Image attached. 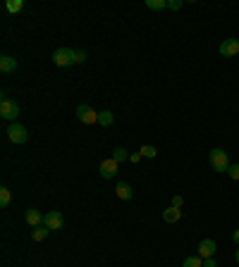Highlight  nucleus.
<instances>
[{
  "label": "nucleus",
  "instance_id": "nucleus-9",
  "mask_svg": "<svg viewBox=\"0 0 239 267\" xmlns=\"http://www.w3.org/2000/svg\"><path fill=\"white\" fill-rule=\"evenodd\" d=\"M215 251H218V246H215V241L213 239H203L199 243V258H203V260H208V258H213L215 255Z\"/></svg>",
  "mask_w": 239,
  "mask_h": 267
},
{
  "label": "nucleus",
  "instance_id": "nucleus-3",
  "mask_svg": "<svg viewBox=\"0 0 239 267\" xmlns=\"http://www.w3.org/2000/svg\"><path fill=\"white\" fill-rule=\"evenodd\" d=\"M0 117L7 122H17V117H19V105L14 103L12 98H2L0 100Z\"/></svg>",
  "mask_w": 239,
  "mask_h": 267
},
{
  "label": "nucleus",
  "instance_id": "nucleus-22",
  "mask_svg": "<svg viewBox=\"0 0 239 267\" xmlns=\"http://www.w3.org/2000/svg\"><path fill=\"white\" fill-rule=\"evenodd\" d=\"M227 174H230V179H235V181H239V165H230V170H227Z\"/></svg>",
  "mask_w": 239,
  "mask_h": 267
},
{
  "label": "nucleus",
  "instance_id": "nucleus-5",
  "mask_svg": "<svg viewBox=\"0 0 239 267\" xmlns=\"http://www.w3.org/2000/svg\"><path fill=\"white\" fill-rule=\"evenodd\" d=\"M53 62L58 67L74 65V50H72V48H58L53 53Z\"/></svg>",
  "mask_w": 239,
  "mask_h": 267
},
{
  "label": "nucleus",
  "instance_id": "nucleus-4",
  "mask_svg": "<svg viewBox=\"0 0 239 267\" xmlns=\"http://www.w3.org/2000/svg\"><path fill=\"white\" fill-rule=\"evenodd\" d=\"M62 224H65V217H62L60 210H51V213L43 215V227H48L51 231H55V229H62Z\"/></svg>",
  "mask_w": 239,
  "mask_h": 267
},
{
  "label": "nucleus",
  "instance_id": "nucleus-27",
  "mask_svg": "<svg viewBox=\"0 0 239 267\" xmlns=\"http://www.w3.org/2000/svg\"><path fill=\"white\" fill-rule=\"evenodd\" d=\"M203 267H218V263L213 258H208V260H203Z\"/></svg>",
  "mask_w": 239,
  "mask_h": 267
},
{
  "label": "nucleus",
  "instance_id": "nucleus-19",
  "mask_svg": "<svg viewBox=\"0 0 239 267\" xmlns=\"http://www.w3.org/2000/svg\"><path fill=\"white\" fill-rule=\"evenodd\" d=\"M182 267H203V258H199V255H189V258H184Z\"/></svg>",
  "mask_w": 239,
  "mask_h": 267
},
{
  "label": "nucleus",
  "instance_id": "nucleus-15",
  "mask_svg": "<svg viewBox=\"0 0 239 267\" xmlns=\"http://www.w3.org/2000/svg\"><path fill=\"white\" fill-rule=\"evenodd\" d=\"M48 234H51V229L48 227H34L31 229V239L34 241H46L48 239Z\"/></svg>",
  "mask_w": 239,
  "mask_h": 267
},
{
  "label": "nucleus",
  "instance_id": "nucleus-7",
  "mask_svg": "<svg viewBox=\"0 0 239 267\" xmlns=\"http://www.w3.org/2000/svg\"><path fill=\"white\" fill-rule=\"evenodd\" d=\"M118 170H120V162H115L113 158H108V160L101 162V167H98V172L103 179H113V177H118Z\"/></svg>",
  "mask_w": 239,
  "mask_h": 267
},
{
  "label": "nucleus",
  "instance_id": "nucleus-14",
  "mask_svg": "<svg viewBox=\"0 0 239 267\" xmlns=\"http://www.w3.org/2000/svg\"><path fill=\"white\" fill-rule=\"evenodd\" d=\"M113 122H115V115H113L110 110L98 112V124H101V127H113Z\"/></svg>",
  "mask_w": 239,
  "mask_h": 267
},
{
  "label": "nucleus",
  "instance_id": "nucleus-24",
  "mask_svg": "<svg viewBox=\"0 0 239 267\" xmlns=\"http://www.w3.org/2000/svg\"><path fill=\"white\" fill-rule=\"evenodd\" d=\"M86 60V53L84 50H74V65H81Z\"/></svg>",
  "mask_w": 239,
  "mask_h": 267
},
{
  "label": "nucleus",
  "instance_id": "nucleus-23",
  "mask_svg": "<svg viewBox=\"0 0 239 267\" xmlns=\"http://www.w3.org/2000/svg\"><path fill=\"white\" fill-rule=\"evenodd\" d=\"M182 0H168V10H182Z\"/></svg>",
  "mask_w": 239,
  "mask_h": 267
},
{
  "label": "nucleus",
  "instance_id": "nucleus-29",
  "mask_svg": "<svg viewBox=\"0 0 239 267\" xmlns=\"http://www.w3.org/2000/svg\"><path fill=\"white\" fill-rule=\"evenodd\" d=\"M235 260H237V265H239V248H237V253H235Z\"/></svg>",
  "mask_w": 239,
  "mask_h": 267
},
{
  "label": "nucleus",
  "instance_id": "nucleus-6",
  "mask_svg": "<svg viewBox=\"0 0 239 267\" xmlns=\"http://www.w3.org/2000/svg\"><path fill=\"white\" fill-rule=\"evenodd\" d=\"M77 120L81 124H98V112L91 105H79L77 107Z\"/></svg>",
  "mask_w": 239,
  "mask_h": 267
},
{
  "label": "nucleus",
  "instance_id": "nucleus-26",
  "mask_svg": "<svg viewBox=\"0 0 239 267\" xmlns=\"http://www.w3.org/2000/svg\"><path fill=\"white\" fill-rule=\"evenodd\" d=\"M173 205H175V208H182V205H184V198H182V196H175Z\"/></svg>",
  "mask_w": 239,
  "mask_h": 267
},
{
  "label": "nucleus",
  "instance_id": "nucleus-20",
  "mask_svg": "<svg viewBox=\"0 0 239 267\" xmlns=\"http://www.w3.org/2000/svg\"><path fill=\"white\" fill-rule=\"evenodd\" d=\"M148 10H165L168 7V0H146Z\"/></svg>",
  "mask_w": 239,
  "mask_h": 267
},
{
  "label": "nucleus",
  "instance_id": "nucleus-17",
  "mask_svg": "<svg viewBox=\"0 0 239 267\" xmlns=\"http://www.w3.org/2000/svg\"><path fill=\"white\" fill-rule=\"evenodd\" d=\"M110 158L115 162H124V160H129V150H127V148H115Z\"/></svg>",
  "mask_w": 239,
  "mask_h": 267
},
{
  "label": "nucleus",
  "instance_id": "nucleus-28",
  "mask_svg": "<svg viewBox=\"0 0 239 267\" xmlns=\"http://www.w3.org/2000/svg\"><path fill=\"white\" fill-rule=\"evenodd\" d=\"M232 241H235V243H237V246H239V229H237V231H235V234H232Z\"/></svg>",
  "mask_w": 239,
  "mask_h": 267
},
{
  "label": "nucleus",
  "instance_id": "nucleus-18",
  "mask_svg": "<svg viewBox=\"0 0 239 267\" xmlns=\"http://www.w3.org/2000/svg\"><path fill=\"white\" fill-rule=\"evenodd\" d=\"M10 200H12V191H10L7 186H2L0 188V208H7Z\"/></svg>",
  "mask_w": 239,
  "mask_h": 267
},
{
  "label": "nucleus",
  "instance_id": "nucleus-13",
  "mask_svg": "<svg viewBox=\"0 0 239 267\" xmlns=\"http://www.w3.org/2000/svg\"><path fill=\"white\" fill-rule=\"evenodd\" d=\"M115 193H118V198H122V200H132V196H134L132 186L124 184V181H120L118 186H115Z\"/></svg>",
  "mask_w": 239,
  "mask_h": 267
},
{
  "label": "nucleus",
  "instance_id": "nucleus-8",
  "mask_svg": "<svg viewBox=\"0 0 239 267\" xmlns=\"http://www.w3.org/2000/svg\"><path fill=\"white\" fill-rule=\"evenodd\" d=\"M220 55L223 57H235L239 55V39H225L220 43Z\"/></svg>",
  "mask_w": 239,
  "mask_h": 267
},
{
  "label": "nucleus",
  "instance_id": "nucleus-10",
  "mask_svg": "<svg viewBox=\"0 0 239 267\" xmlns=\"http://www.w3.org/2000/svg\"><path fill=\"white\" fill-rule=\"evenodd\" d=\"M24 220H27V224H29L31 229H34V227H41V224H43V215H41L36 208H29L27 215H24Z\"/></svg>",
  "mask_w": 239,
  "mask_h": 267
},
{
  "label": "nucleus",
  "instance_id": "nucleus-12",
  "mask_svg": "<svg viewBox=\"0 0 239 267\" xmlns=\"http://www.w3.org/2000/svg\"><path fill=\"white\" fill-rule=\"evenodd\" d=\"M14 69H17V60H14L12 55H2L0 57V72L2 74H12Z\"/></svg>",
  "mask_w": 239,
  "mask_h": 267
},
{
  "label": "nucleus",
  "instance_id": "nucleus-25",
  "mask_svg": "<svg viewBox=\"0 0 239 267\" xmlns=\"http://www.w3.org/2000/svg\"><path fill=\"white\" fill-rule=\"evenodd\" d=\"M141 158H144L141 153H132V155H129V162H132V165H136V162H141Z\"/></svg>",
  "mask_w": 239,
  "mask_h": 267
},
{
  "label": "nucleus",
  "instance_id": "nucleus-2",
  "mask_svg": "<svg viewBox=\"0 0 239 267\" xmlns=\"http://www.w3.org/2000/svg\"><path fill=\"white\" fill-rule=\"evenodd\" d=\"M7 138L12 141L14 146H24V143L29 141V132L19 124V122H12V124L7 127Z\"/></svg>",
  "mask_w": 239,
  "mask_h": 267
},
{
  "label": "nucleus",
  "instance_id": "nucleus-11",
  "mask_svg": "<svg viewBox=\"0 0 239 267\" xmlns=\"http://www.w3.org/2000/svg\"><path fill=\"white\" fill-rule=\"evenodd\" d=\"M163 220H165L168 224L179 222V220H182V208H175V205H170L168 210H163Z\"/></svg>",
  "mask_w": 239,
  "mask_h": 267
},
{
  "label": "nucleus",
  "instance_id": "nucleus-21",
  "mask_svg": "<svg viewBox=\"0 0 239 267\" xmlns=\"http://www.w3.org/2000/svg\"><path fill=\"white\" fill-rule=\"evenodd\" d=\"M139 153H141L144 158H148V160L158 155V150H156V148H153V146H141V150H139Z\"/></svg>",
  "mask_w": 239,
  "mask_h": 267
},
{
  "label": "nucleus",
  "instance_id": "nucleus-16",
  "mask_svg": "<svg viewBox=\"0 0 239 267\" xmlns=\"http://www.w3.org/2000/svg\"><path fill=\"white\" fill-rule=\"evenodd\" d=\"M22 7H24V0H7V2H5V10L10 14L22 12Z\"/></svg>",
  "mask_w": 239,
  "mask_h": 267
},
{
  "label": "nucleus",
  "instance_id": "nucleus-1",
  "mask_svg": "<svg viewBox=\"0 0 239 267\" xmlns=\"http://www.w3.org/2000/svg\"><path fill=\"white\" fill-rule=\"evenodd\" d=\"M208 162H211V167H213V170H215L218 174H227L230 165H232L225 148H213L211 155H208Z\"/></svg>",
  "mask_w": 239,
  "mask_h": 267
}]
</instances>
